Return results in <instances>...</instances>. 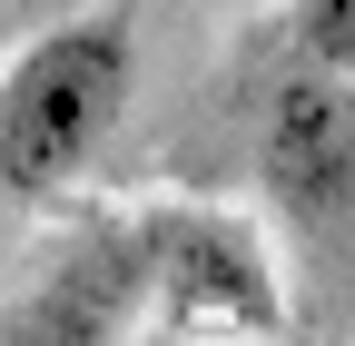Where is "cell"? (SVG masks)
<instances>
[{"mask_svg": "<svg viewBox=\"0 0 355 346\" xmlns=\"http://www.w3.org/2000/svg\"><path fill=\"white\" fill-rule=\"evenodd\" d=\"M128 79H139L128 10H79L60 30H40L0 69V198H60L119 129Z\"/></svg>", "mask_w": 355, "mask_h": 346, "instance_id": "cell-1", "label": "cell"}, {"mask_svg": "<svg viewBox=\"0 0 355 346\" xmlns=\"http://www.w3.org/2000/svg\"><path fill=\"white\" fill-rule=\"evenodd\" d=\"M257 179L277 198L286 228H336L355 208V79L345 69H316L296 60L277 90H266V119H257Z\"/></svg>", "mask_w": 355, "mask_h": 346, "instance_id": "cell-2", "label": "cell"}, {"mask_svg": "<svg viewBox=\"0 0 355 346\" xmlns=\"http://www.w3.org/2000/svg\"><path fill=\"white\" fill-rule=\"evenodd\" d=\"M139 257H148V297H178L198 317H227L247 336H266L286 307H277V277L237 218H198V208H158L139 228Z\"/></svg>", "mask_w": 355, "mask_h": 346, "instance_id": "cell-3", "label": "cell"}, {"mask_svg": "<svg viewBox=\"0 0 355 346\" xmlns=\"http://www.w3.org/2000/svg\"><path fill=\"white\" fill-rule=\"evenodd\" d=\"M139 297H148L139 228H99L0 317V346H119L128 317H139Z\"/></svg>", "mask_w": 355, "mask_h": 346, "instance_id": "cell-4", "label": "cell"}, {"mask_svg": "<svg viewBox=\"0 0 355 346\" xmlns=\"http://www.w3.org/2000/svg\"><path fill=\"white\" fill-rule=\"evenodd\" d=\"M286 30H296V60H316V69H345V79H355V0H296Z\"/></svg>", "mask_w": 355, "mask_h": 346, "instance_id": "cell-5", "label": "cell"}]
</instances>
